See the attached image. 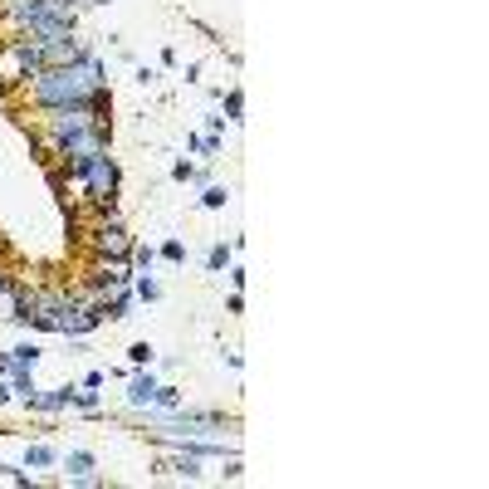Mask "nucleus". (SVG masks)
<instances>
[{"label":"nucleus","instance_id":"nucleus-1","mask_svg":"<svg viewBox=\"0 0 489 489\" xmlns=\"http://www.w3.org/2000/svg\"><path fill=\"white\" fill-rule=\"evenodd\" d=\"M103 59L84 54L79 64H59V69H39L30 79V98L39 108H89L103 94Z\"/></svg>","mask_w":489,"mask_h":489},{"label":"nucleus","instance_id":"nucleus-2","mask_svg":"<svg viewBox=\"0 0 489 489\" xmlns=\"http://www.w3.org/2000/svg\"><path fill=\"white\" fill-rule=\"evenodd\" d=\"M74 177L84 182V191H89V201H98V205H108L113 196H118V162L108 157V147L103 152H89V157H74Z\"/></svg>","mask_w":489,"mask_h":489},{"label":"nucleus","instance_id":"nucleus-3","mask_svg":"<svg viewBox=\"0 0 489 489\" xmlns=\"http://www.w3.org/2000/svg\"><path fill=\"white\" fill-rule=\"evenodd\" d=\"M94 235H98V250H103V255H113V260L132 255V240H127V230H122L118 220H103V225H98Z\"/></svg>","mask_w":489,"mask_h":489},{"label":"nucleus","instance_id":"nucleus-4","mask_svg":"<svg viewBox=\"0 0 489 489\" xmlns=\"http://www.w3.org/2000/svg\"><path fill=\"white\" fill-rule=\"evenodd\" d=\"M157 387H162V382H157L152 372H137V377L127 382V401H132V406H152V401H157Z\"/></svg>","mask_w":489,"mask_h":489},{"label":"nucleus","instance_id":"nucleus-5","mask_svg":"<svg viewBox=\"0 0 489 489\" xmlns=\"http://www.w3.org/2000/svg\"><path fill=\"white\" fill-rule=\"evenodd\" d=\"M5 357H10L5 377H10V372H34V367H39V348H34V343H20V348H10Z\"/></svg>","mask_w":489,"mask_h":489},{"label":"nucleus","instance_id":"nucleus-6","mask_svg":"<svg viewBox=\"0 0 489 489\" xmlns=\"http://www.w3.org/2000/svg\"><path fill=\"white\" fill-rule=\"evenodd\" d=\"M94 465H98V460H94V450H69V455H64V470H69L74 480H79V475H89Z\"/></svg>","mask_w":489,"mask_h":489},{"label":"nucleus","instance_id":"nucleus-7","mask_svg":"<svg viewBox=\"0 0 489 489\" xmlns=\"http://www.w3.org/2000/svg\"><path fill=\"white\" fill-rule=\"evenodd\" d=\"M230 260H235V245H210V250H205V269H210V274H220Z\"/></svg>","mask_w":489,"mask_h":489},{"label":"nucleus","instance_id":"nucleus-8","mask_svg":"<svg viewBox=\"0 0 489 489\" xmlns=\"http://www.w3.org/2000/svg\"><path fill=\"white\" fill-rule=\"evenodd\" d=\"M167 470H177L182 480H201V455H191V450H186V455H177Z\"/></svg>","mask_w":489,"mask_h":489},{"label":"nucleus","instance_id":"nucleus-9","mask_svg":"<svg viewBox=\"0 0 489 489\" xmlns=\"http://www.w3.org/2000/svg\"><path fill=\"white\" fill-rule=\"evenodd\" d=\"M25 460H30L34 470H49V465L59 460V450H54V445H30V455H25Z\"/></svg>","mask_w":489,"mask_h":489},{"label":"nucleus","instance_id":"nucleus-10","mask_svg":"<svg viewBox=\"0 0 489 489\" xmlns=\"http://www.w3.org/2000/svg\"><path fill=\"white\" fill-rule=\"evenodd\" d=\"M240 113H245V94L230 89V94H225V122H240Z\"/></svg>","mask_w":489,"mask_h":489},{"label":"nucleus","instance_id":"nucleus-11","mask_svg":"<svg viewBox=\"0 0 489 489\" xmlns=\"http://www.w3.org/2000/svg\"><path fill=\"white\" fill-rule=\"evenodd\" d=\"M137 298H142V303H157V298H162V284H157V279H147V274H142V279H137Z\"/></svg>","mask_w":489,"mask_h":489},{"label":"nucleus","instance_id":"nucleus-12","mask_svg":"<svg viewBox=\"0 0 489 489\" xmlns=\"http://www.w3.org/2000/svg\"><path fill=\"white\" fill-rule=\"evenodd\" d=\"M127 357H132V367H152V357H157V353H152V343H132V348H127Z\"/></svg>","mask_w":489,"mask_h":489},{"label":"nucleus","instance_id":"nucleus-13","mask_svg":"<svg viewBox=\"0 0 489 489\" xmlns=\"http://www.w3.org/2000/svg\"><path fill=\"white\" fill-rule=\"evenodd\" d=\"M225 201H230V191H225V186H205V196H201V205H205V210H220Z\"/></svg>","mask_w":489,"mask_h":489},{"label":"nucleus","instance_id":"nucleus-14","mask_svg":"<svg viewBox=\"0 0 489 489\" xmlns=\"http://www.w3.org/2000/svg\"><path fill=\"white\" fill-rule=\"evenodd\" d=\"M132 265H137V269H152V265H157V250H152V245H132Z\"/></svg>","mask_w":489,"mask_h":489},{"label":"nucleus","instance_id":"nucleus-15","mask_svg":"<svg viewBox=\"0 0 489 489\" xmlns=\"http://www.w3.org/2000/svg\"><path fill=\"white\" fill-rule=\"evenodd\" d=\"M157 406H162V411H177V406H182V391L177 387H157Z\"/></svg>","mask_w":489,"mask_h":489},{"label":"nucleus","instance_id":"nucleus-16","mask_svg":"<svg viewBox=\"0 0 489 489\" xmlns=\"http://www.w3.org/2000/svg\"><path fill=\"white\" fill-rule=\"evenodd\" d=\"M10 391L30 396V391H34V372H10Z\"/></svg>","mask_w":489,"mask_h":489},{"label":"nucleus","instance_id":"nucleus-17","mask_svg":"<svg viewBox=\"0 0 489 489\" xmlns=\"http://www.w3.org/2000/svg\"><path fill=\"white\" fill-rule=\"evenodd\" d=\"M162 260H172V265H186V245H182V240H167V245H162Z\"/></svg>","mask_w":489,"mask_h":489},{"label":"nucleus","instance_id":"nucleus-18","mask_svg":"<svg viewBox=\"0 0 489 489\" xmlns=\"http://www.w3.org/2000/svg\"><path fill=\"white\" fill-rule=\"evenodd\" d=\"M172 177H177V182H196V167H191V162H177V167H172Z\"/></svg>","mask_w":489,"mask_h":489},{"label":"nucleus","instance_id":"nucleus-19","mask_svg":"<svg viewBox=\"0 0 489 489\" xmlns=\"http://www.w3.org/2000/svg\"><path fill=\"white\" fill-rule=\"evenodd\" d=\"M0 475H5V480H15V485H30V475H25V470H15V465H0Z\"/></svg>","mask_w":489,"mask_h":489},{"label":"nucleus","instance_id":"nucleus-20","mask_svg":"<svg viewBox=\"0 0 489 489\" xmlns=\"http://www.w3.org/2000/svg\"><path fill=\"white\" fill-rule=\"evenodd\" d=\"M225 308H230V313H245V293L235 289V293H230V298H225Z\"/></svg>","mask_w":489,"mask_h":489},{"label":"nucleus","instance_id":"nucleus-21","mask_svg":"<svg viewBox=\"0 0 489 489\" xmlns=\"http://www.w3.org/2000/svg\"><path fill=\"white\" fill-rule=\"evenodd\" d=\"M0 401H10V387H5V382H0Z\"/></svg>","mask_w":489,"mask_h":489},{"label":"nucleus","instance_id":"nucleus-22","mask_svg":"<svg viewBox=\"0 0 489 489\" xmlns=\"http://www.w3.org/2000/svg\"><path fill=\"white\" fill-rule=\"evenodd\" d=\"M94 5H113V0H94Z\"/></svg>","mask_w":489,"mask_h":489}]
</instances>
